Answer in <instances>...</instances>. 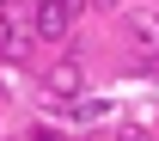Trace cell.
Returning a JSON list of instances; mask_svg holds the SVG:
<instances>
[{"label":"cell","mask_w":159,"mask_h":141,"mask_svg":"<svg viewBox=\"0 0 159 141\" xmlns=\"http://www.w3.org/2000/svg\"><path fill=\"white\" fill-rule=\"evenodd\" d=\"M67 25H74V12H67V6H61V0H37V6H31V37H67Z\"/></svg>","instance_id":"obj_1"},{"label":"cell","mask_w":159,"mask_h":141,"mask_svg":"<svg viewBox=\"0 0 159 141\" xmlns=\"http://www.w3.org/2000/svg\"><path fill=\"white\" fill-rule=\"evenodd\" d=\"M31 49H37L31 25H19V19L0 12V61H31Z\"/></svg>","instance_id":"obj_2"},{"label":"cell","mask_w":159,"mask_h":141,"mask_svg":"<svg viewBox=\"0 0 159 141\" xmlns=\"http://www.w3.org/2000/svg\"><path fill=\"white\" fill-rule=\"evenodd\" d=\"M80 86H86V68H80L74 55L49 68V98H67V104H74V98H80Z\"/></svg>","instance_id":"obj_3"},{"label":"cell","mask_w":159,"mask_h":141,"mask_svg":"<svg viewBox=\"0 0 159 141\" xmlns=\"http://www.w3.org/2000/svg\"><path fill=\"white\" fill-rule=\"evenodd\" d=\"M122 31H129V43H135L141 55H159V19H153V12H129Z\"/></svg>","instance_id":"obj_4"},{"label":"cell","mask_w":159,"mask_h":141,"mask_svg":"<svg viewBox=\"0 0 159 141\" xmlns=\"http://www.w3.org/2000/svg\"><path fill=\"white\" fill-rule=\"evenodd\" d=\"M98 117H110V104H104V98H86V92H80V98L67 104V123H98Z\"/></svg>","instance_id":"obj_5"},{"label":"cell","mask_w":159,"mask_h":141,"mask_svg":"<svg viewBox=\"0 0 159 141\" xmlns=\"http://www.w3.org/2000/svg\"><path fill=\"white\" fill-rule=\"evenodd\" d=\"M116 141H147V129H122V135Z\"/></svg>","instance_id":"obj_6"},{"label":"cell","mask_w":159,"mask_h":141,"mask_svg":"<svg viewBox=\"0 0 159 141\" xmlns=\"http://www.w3.org/2000/svg\"><path fill=\"white\" fill-rule=\"evenodd\" d=\"M31 135H37V141H61V135H55V129H31Z\"/></svg>","instance_id":"obj_7"},{"label":"cell","mask_w":159,"mask_h":141,"mask_svg":"<svg viewBox=\"0 0 159 141\" xmlns=\"http://www.w3.org/2000/svg\"><path fill=\"white\" fill-rule=\"evenodd\" d=\"M61 6H67V12H86V0H61Z\"/></svg>","instance_id":"obj_8"},{"label":"cell","mask_w":159,"mask_h":141,"mask_svg":"<svg viewBox=\"0 0 159 141\" xmlns=\"http://www.w3.org/2000/svg\"><path fill=\"white\" fill-rule=\"evenodd\" d=\"M12 141H37V135H12Z\"/></svg>","instance_id":"obj_9"},{"label":"cell","mask_w":159,"mask_h":141,"mask_svg":"<svg viewBox=\"0 0 159 141\" xmlns=\"http://www.w3.org/2000/svg\"><path fill=\"white\" fill-rule=\"evenodd\" d=\"M98 6H110V0H98Z\"/></svg>","instance_id":"obj_10"}]
</instances>
